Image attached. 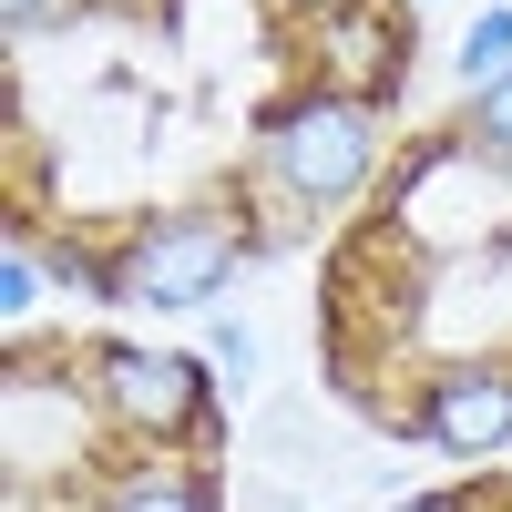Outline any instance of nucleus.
<instances>
[{
    "instance_id": "nucleus-1",
    "label": "nucleus",
    "mask_w": 512,
    "mask_h": 512,
    "mask_svg": "<svg viewBox=\"0 0 512 512\" xmlns=\"http://www.w3.org/2000/svg\"><path fill=\"white\" fill-rule=\"evenodd\" d=\"M390 185V113L338 93V82H287L246 134V205H277L287 226H328Z\"/></svg>"
},
{
    "instance_id": "nucleus-2",
    "label": "nucleus",
    "mask_w": 512,
    "mask_h": 512,
    "mask_svg": "<svg viewBox=\"0 0 512 512\" xmlns=\"http://www.w3.org/2000/svg\"><path fill=\"white\" fill-rule=\"evenodd\" d=\"M246 256H267L246 195H185V205H144L103 236V308L134 318H185L216 308V297L246 277Z\"/></svg>"
},
{
    "instance_id": "nucleus-3",
    "label": "nucleus",
    "mask_w": 512,
    "mask_h": 512,
    "mask_svg": "<svg viewBox=\"0 0 512 512\" xmlns=\"http://www.w3.org/2000/svg\"><path fill=\"white\" fill-rule=\"evenodd\" d=\"M82 390L113 451H226V390L205 349H164V338H82Z\"/></svg>"
},
{
    "instance_id": "nucleus-4",
    "label": "nucleus",
    "mask_w": 512,
    "mask_h": 512,
    "mask_svg": "<svg viewBox=\"0 0 512 512\" xmlns=\"http://www.w3.org/2000/svg\"><path fill=\"white\" fill-rule=\"evenodd\" d=\"M400 431L441 461H502L512 451V349H472V359H431L400 390Z\"/></svg>"
},
{
    "instance_id": "nucleus-5",
    "label": "nucleus",
    "mask_w": 512,
    "mask_h": 512,
    "mask_svg": "<svg viewBox=\"0 0 512 512\" xmlns=\"http://www.w3.org/2000/svg\"><path fill=\"white\" fill-rule=\"evenodd\" d=\"M410 52H420V11L410 0H359V11H338V21L308 31V82H338V93L390 113L400 82H410Z\"/></svg>"
},
{
    "instance_id": "nucleus-6",
    "label": "nucleus",
    "mask_w": 512,
    "mask_h": 512,
    "mask_svg": "<svg viewBox=\"0 0 512 512\" xmlns=\"http://www.w3.org/2000/svg\"><path fill=\"white\" fill-rule=\"evenodd\" d=\"M82 512H226V472L205 451H113L82 482Z\"/></svg>"
},
{
    "instance_id": "nucleus-7",
    "label": "nucleus",
    "mask_w": 512,
    "mask_h": 512,
    "mask_svg": "<svg viewBox=\"0 0 512 512\" xmlns=\"http://www.w3.org/2000/svg\"><path fill=\"white\" fill-rule=\"evenodd\" d=\"M502 72H512V0H482V11L461 21V41H451V82L461 93H492Z\"/></svg>"
},
{
    "instance_id": "nucleus-8",
    "label": "nucleus",
    "mask_w": 512,
    "mask_h": 512,
    "mask_svg": "<svg viewBox=\"0 0 512 512\" xmlns=\"http://www.w3.org/2000/svg\"><path fill=\"white\" fill-rule=\"evenodd\" d=\"M451 134H461V154H472V164H492V175H512V72L492 82V93H461Z\"/></svg>"
},
{
    "instance_id": "nucleus-9",
    "label": "nucleus",
    "mask_w": 512,
    "mask_h": 512,
    "mask_svg": "<svg viewBox=\"0 0 512 512\" xmlns=\"http://www.w3.org/2000/svg\"><path fill=\"white\" fill-rule=\"evenodd\" d=\"M256 451H267L277 472H318V461H328V431H318L308 400H267V410H256Z\"/></svg>"
},
{
    "instance_id": "nucleus-10",
    "label": "nucleus",
    "mask_w": 512,
    "mask_h": 512,
    "mask_svg": "<svg viewBox=\"0 0 512 512\" xmlns=\"http://www.w3.org/2000/svg\"><path fill=\"white\" fill-rule=\"evenodd\" d=\"M41 287H52V267H41V236H31V226H11V246H0V328H21V338H31Z\"/></svg>"
},
{
    "instance_id": "nucleus-11",
    "label": "nucleus",
    "mask_w": 512,
    "mask_h": 512,
    "mask_svg": "<svg viewBox=\"0 0 512 512\" xmlns=\"http://www.w3.org/2000/svg\"><path fill=\"white\" fill-rule=\"evenodd\" d=\"M205 369H216L226 400H246L256 379H267V338H256L246 318H205Z\"/></svg>"
},
{
    "instance_id": "nucleus-12",
    "label": "nucleus",
    "mask_w": 512,
    "mask_h": 512,
    "mask_svg": "<svg viewBox=\"0 0 512 512\" xmlns=\"http://www.w3.org/2000/svg\"><path fill=\"white\" fill-rule=\"evenodd\" d=\"M93 0H0V31L11 41H52V31H72Z\"/></svg>"
},
{
    "instance_id": "nucleus-13",
    "label": "nucleus",
    "mask_w": 512,
    "mask_h": 512,
    "mask_svg": "<svg viewBox=\"0 0 512 512\" xmlns=\"http://www.w3.org/2000/svg\"><path fill=\"white\" fill-rule=\"evenodd\" d=\"M379 512H502L482 482H441V492H400V502H379Z\"/></svg>"
},
{
    "instance_id": "nucleus-14",
    "label": "nucleus",
    "mask_w": 512,
    "mask_h": 512,
    "mask_svg": "<svg viewBox=\"0 0 512 512\" xmlns=\"http://www.w3.org/2000/svg\"><path fill=\"white\" fill-rule=\"evenodd\" d=\"M277 21H297V31H318V21H338V11H359V0H267Z\"/></svg>"
},
{
    "instance_id": "nucleus-15",
    "label": "nucleus",
    "mask_w": 512,
    "mask_h": 512,
    "mask_svg": "<svg viewBox=\"0 0 512 512\" xmlns=\"http://www.w3.org/2000/svg\"><path fill=\"white\" fill-rule=\"evenodd\" d=\"M246 512H308V502H297V492H256Z\"/></svg>"
},
{
    "instance_id": "nucleus-16",
    "label": "nucleus",
    "mask_w": 512,
    "mask_h": 512,
    "mask_svg": "<svg viewBox=\"0 0 512 512\" xmlns=\"http://www.w3.org/2000/svg\"><path fill=\"white\" fill-rule=\"evenodd\" d=\"M103 11H154V0H103Z\"/></svg>"
},
{
    "instance_id": "nucleus-17",
    "label": "nucleus",
    "mask_w": 512,
    "mask_h": 512,
    "mask_svg": "<svg viewBox=\"0 0 512 512\" xmlns=\"http://www.w3.org/2000/svg\"><path fill=\"white\" fill-rule=\"evenodd\" d=\"M410 11H431V0H410Z\"/></svg>"
}]
</instances>
